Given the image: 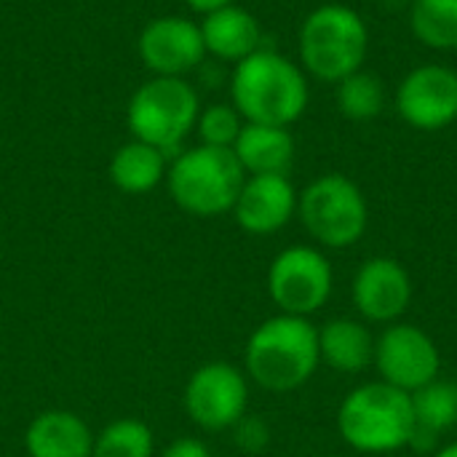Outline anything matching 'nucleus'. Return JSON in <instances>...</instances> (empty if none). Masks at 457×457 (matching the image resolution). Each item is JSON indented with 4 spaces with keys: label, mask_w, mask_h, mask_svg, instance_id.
<instances>
[{
    "label": "nucleus",
    "mask_w": 457,
    "mask_h": 457,
    "mask_svg": "<svg viewBox=\"0 0 457 457\" xmlns=\"http://www.w3.org/2000/svg\"><path fill=\"white\" fill-rule=\"evenodd\" d=\"M201 35L206 54L236 64L260 51L262 43V27L257 16L236 3L206 13L201 21Z\"/></svg>",
    "instance_id": "16"
},
{
    "label": "nucleus",
    "mask_w": 457,
    "mask_h": 457,
    "mask_svg": "<svg viewBox=\"0 0 457 457\" xmlns=\"http://www.w3.org/2000/svg\"><path fill=\"white\" fill-rule=\"evenodd\" d=\"M386 107V86L375 72L356 70L337 83V110L348 120H372Z\"/></svg>",
    "instance_id": "23"
},
{
    "label": "nucleus",
    "mask_w": 457,
    "mask_h": 457,
    "mask_svg": "<svg viewBox=\"0 0 457 457\" xmlns=\"http://www.w3.org/2000/svg\"><path fill=\"white\" fill-rule=\"evenodd\" d=\"M233 153L246 171V177L260 174H287L295 163V137L287 126H265V123H244Z\"/></svg>",
    "instance_id": "17"
},
{
    "label": "nucleus",
    "mask_w": 457,
    "mask_h": 457,
    "mask_svg": "<svg viewBox=\"0 0 457 457\" xmlns=\"http://www.w3.org/2000/svg\"><path fill=\"white\" fill-rule=\"evenodd\" d=\"M319 364V327L303 316H270L246 340V378L270 394L303 388L316 375Z\"/></svg>",
    "instance_id": "2"
},
{
    "label": "nucleus",
    "mask_w": 457,
    "mask_h": 457,
    "mask_svg": "<svg viewBox=\"0 0 457 457\" xmlns=\"http://www.w3.org/2000/svg\"><path fill=\"white\" fill-rule=\"evenodd\" d=\"M193 11H198V13H212V11H217V8H225V5H230L233 0H185Z\"/></svg>",
    "instance_id": "27"
},
{
    "label": "nucleus",
    "mask_w": 457,
    "mask_h": 457,
    "mask_svg": "<svg viewBox=\"0 0 457 457\" xmlns=\"http://www.w3.org/2000/svg\"><path fill=\"white\" fill-rule=\"evenodd\" d=\"M169 171V155L147 142L131 139L120 145L110 161V179L120 193L142 195L155 190Z\"/></svg>",
    "instance_id": "19"
},
{
    "label": "nucleus",
    "mask_w": 457,
    "mask_h": 457,
    "mask_svg": "<svg viewBox=\"0 0 457 457\" xmlns=\"http://www.w3.org/2000/svg\"><path fill=\"white\" fill-rule=\"evenodd\" d=\"M412 35L434 51H457V0H412Z\"/></svg>",
    "instance_id": "21"
},
{
    "label": "nucleus",
    "mask_w": 457,
    "mask_h": 457,
    "mask_svg": "<svg viewBox=\"0 0 457 457\" xmlns=\"http://www.w3.org/2000/svg\"><path fill=\"white\" fill-rule=\"evenodd\" d=\"M206 56L201 24L185 16H158L139 35L142 64L161 78H185Z\"/></svg>",
    "instance_id": "12"
},
{
    "label": "nucleus",
    "mask_w": 457,
    "mask_h": 457,
    "mask_svg": "<svg viewBox=\"0 0 457 457\" xmlns=\"http://www.w3.org/2000/svg\"><path fill=\"white\" fill-rule=\"evenodd\" d=\"M297 217L316 244L327 249H348L367 233L370 209L361 187L351 177L324 174L300 193Z\"/></svg>",
    "instance_id": "7"
},
{
    "label": "nucleus",
    "mask_w": 457,
    "mask_h": 457,
    "mask_svg": "<svg viewBox=\"0 0 457 457\" xmlns=\"http://www.w3.org/2000/svg\"><path fill=\"white\" fill-rule=\"evenodd\" d=\"M337 431L348 447L367 455H386L412 445V396L383 383L353 388L337 410Z\"/></svg>",
    "instance_id": "3"
},
{
    "label": "nucleus",
    "mask_w": 457,
    "mask_h": 457,
    "mask_svg": "<svg viewBox=\"0 0 457 457\" xmlns=\"http://www.w3.org/2000/svg\"><path fill=\"white\" fill-rule=\"evenodd\" d=\"M153 453H155L153 428L137 418L112 420L99 434H94L91 457H153Z\"/></svg>",
    "instance_id": "22"
},
{
    "label": "nucleus",
    "mask_w": 457,
    "mask_h": 457,
    "mask_svg": "<svg viewBox=\"0 0 457 457\" xmlns=\"http://www.w3.org/2000/svg\"><path fill=\"white\" fill-rule=\"evenodd\" d=\"M233 442L238 450L249 453V455H260L268 445H270V428L262 418H252L244 415L233 428Z\"/></svg>",
    "instance_id": "25"
},
{
    "label": "nucleus",
    "mask_w": 457,
    "mask_h": 457,
    "mask_svg": "<svg viewBox=\"0 0 457 457\" xmlns=\"http://www.w3.org/2000/svg\"><path fill=\"white\" fill-rule=\"evenodd\" d=\"M375 335L364 321L356 319H329L319 327V356L321 364L340 375H356L375 364Z\"/></svg>",
    "instance_id": "18"
},
{
    "label": "nucleus",
    "mask_w": 457,
    "mask_h": 457,
    "mask_svg": "<svg viewBox=\"0 0 457 457\" xmlns=\"http://www.w3.org/2000/svg\"><path fill=\"white\" fill-rule=\"evenodd\" d=\"M404 123L418 131H442L457 120V72L447 64H420L404 75L396 91Z\"/></svg>",
    "instance_id": "11"
},
{
    "label": "nucleus",
    "mask_w": 457,
    "mask_h": 457,
    "mask_svg": "<svg viewBox=\"0 0 457 457\" xmlns=\"http://www.w3.org/2000/svg\"><path fill=\"white\" fill-rule=\"evenodd\" d=\"M161 457H212L209 447L201 442V439H193V436H182V439H174Z\"/></svg>",
    "instance_id": "26"
},
{
    "label": "nucleus",
    "mask_w": 457,
    "mask_h": 457,
    "mask_svg": "<svg viewBox=\"0 0 457 457\" xmlns=\"http://www.w3.org/2000/svg\"><path fill=\"white\" fill-rule=\"evenodd\" d=\"M297 198L300 193L287 174L246 177L236 198L233 217L238 228L252 236H273L284 230L297 214Z\"/></svg>",
    "instance_id": "14"
},
{
    "label": "nucleus",
    "mask_w": 457,
    "mask_h": 457,
    "mask_svg": "<svg viewBox=\"0 0 457 457\" xmlns=\"http://www.w3.org/2000/svg\"><path fill=\"white\" fill-rule=\"evenodd\" d=\"M24 450L29 457H91L94 431L70 410H46L29 420Z\"/></svg>",
    "instance_id": "15"
},
{
    "label": "nucleus",
    "mask_w": 457,
    "mask_h": 457,
    "mask_svg": "<svg viewBox=\"0 0 457 457\" xmlns=\"http://www.w3.org/2000/svg\"><path fill=\"white\" fill-rule=\"evenodd\" d=\"M201 104L195 88L185 78H161L142 83L126 110L134 139L147 142L166 155L179 153L193 134Z\"/></svg>",
    "instance_id": "6"
},
{
    "label": "nucleus",
    "mask_w": 457,
    "mask_h": 457,
    "mask_svg": "<svg viewBox=\"0 0 457 457\" xmlns=\"http://www.w3.org/2000/svg\"><path fill=\"white\" fill-rule=\"evenodd\" d=\"M233 107L246 123L292 126L311 102L308 75L278 51L260 48L236 64L230 78Z\"/></svg>",
    "instance_id": "1"
},
{
    "label": "nucleus",
    "mask_w": 457,
    "mask_h": 457,
    "mask_svg": "<svg viewBox=\"0 0 457 457\" xmlns=\"http://www.w3.org/2000/svg\"><path fill=\"white\" fill-rule=\"evenodd\" d=\"M244 123L246 120L241 118V112L233 104H209L206 110L198 112L195 131L201 137V145L233 150V145H236Z\"/></svg>",
    "instance_id": "24"
},
{
    "label": "nucleus",
    "mask_w": 457,
    "mask_h": 457,
    "mask_svg": "<svg viewBox=\"0 0 457 457\" xmlns=\"http://www.w3.org/2000/svg\"><path fill=\"white\" fill-rule=\"evenodd\" d=\"M246 182V171L228 147L198 145L174 155L166 185L171 201L193 217H220L233 212Z\"/></svg>",
    "instance_id": "4"
},
{
    "label": "nucleus",
    "mask_w": 457,
    "mask_h": 457,
    "mask_svg": "<svg viewBox=\"0 0 457 457\" xmlns=\"http://www.w3.org/2000/svg\"><path fill=\"white\" fill-rule=\"evenodd\" d=\"M187 418L204 431H230L249 407L246 372L228 361L201 364L182 394Z\"/></svg>",
    "instance_id": "9"
},
{
    "label": "nucleus",
    "mask_w": 457,
    "mask_h": 457,
    "mask_svg": "<svg viewBox=\"0 0 457 457\" xmlns=\"http://www.w3.org/2000/svg\"><path fill=\"white\" fill-rule=\"evenodd\" d=\"M410 396L415 412V436L410 447H431L436 436L457 426V383L436 378Z\"/></svg>",
    "instance_id": "20"
},
{
    "label": "nucleus",
    "mask_w": 457,
    "mask_h": 457,
    "mask_svg": "<svg viewBox=\"0 0 457 457\" xmlns=\"http://www.w3.org/2000/svg\"><path fill=\"white\" fill-rule=\"evenodd\" d=\"M375 370L383 383L404 394H415L439 378L442 356L426 329L396 321L375 340Z\"/></svg>",
    "instance_id": "10"
},
{
    "label": "nucleus",
    "mask_w": 457,
    "mask_h": 457,
    "mask_svg": "<svg viewBox=\"0 0 457 457\" xmlns=\"http://www.w3.org/2000/svg\"><path fill=\"white\" fill-rule=\"evenodd\" d=\"M434 457H457V442L455 445H447V447H442L439 453Z\"/></svg>",
    "instance_id": "28"
},
{
    "label": "nucleus",
    "mask_w": 457,
    "mask_h": 457,
    "mask_svg": "<svg viewBox=\"0 0 457 457\" xmlns=\"http://www.w3.org/2000/svg\"><path fill=\"white\" fill-rule=\"evenodd\" d=\"M370 29L359 11L343 3L313 8L300 27L303 70L324 83H340L364 67Z\"/></svg>",
    "instance_id": "5"
},
{
    "label": "nucleus",
    "mask_w": 457,
    "mask_h": 457,
    "mask_svg": "<svg viewBox=\"0 0 457 457\" xmlns=\"http://www.w3.org/2000/svg\"><path fill=\"white\" fill-rule=\"evenodd\" d=\"M332 289L335 270L316 246H287L268 268V295L281 313L308 319L329 303Z\"/></svg>",
    "instance_id": "8"
},
{
    "label": "nucleus",
    "mask_w": 457,
    "mask_h": 457,
    "mask_svg": "<svg viewBox=\"0 0 457 457\" xmlns=\"http://www.w3.org/2000/svg\"><path fill=\"white\" fill-rule=\"evenodd\" d=\"M351 297L370 324H396L412 303V278L394 257H370L353 276Z\"/></svg>",
    "instance_id": "13"
}]
</instances>
